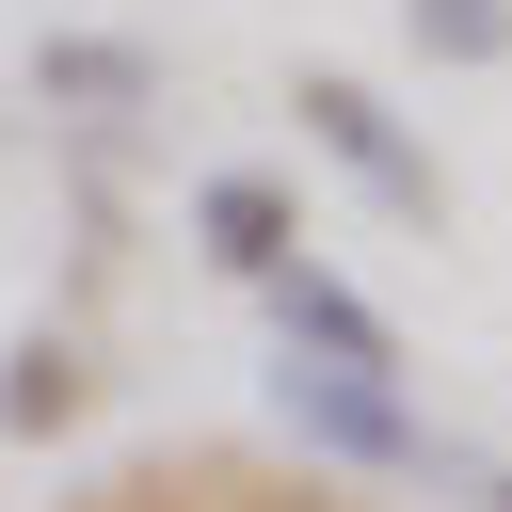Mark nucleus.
I'll use <instances>...</instances> for the list:
<instances>
[{
  "label": "nucleus",
  "mask_w": 512,
  "mask_h": 512,
  "mask_svg": "<svg viewBox=\"0 0 512 512\" xmlns=\"http://www.w3.org/2000/svg\"><path fill=\"white\" fill-rule=\"evenodd\" d=\"M80 400H96V368H80V336H16V352H0V432H16V448H48V432H80Z\"/></svg>",
  "instance_id": "423d86ee"
},
{
  "label": "nucleus",
  "mask_w": 512,
  "mask_h": 512,
  "mask_svg": "<svg viewBox=\"0 0 512 512\" xmlns=\"http://www.w3.org/2000/svg\"><path fill=\"white\" fill-rule=\"evenodd\" d=\"M32 96H48V112H144V96H160V48H144V32H48V48H32Z\"/></svg>",
  "instance_id": "20e7f679"
},
{
  "label": "nucleus",
  "mask_w": 512,
  "mask_h": 512,
  "mask_svg": "<svg viewBox=\"0 0 512 512\" xmlns=\"http://www.w3.org/2000/svg\"><path fill=\"white\" fill-rule=\"evenodd\" d=\"M256 304H272V336H288V352H320V368H384V384H400V320H384L368 288H336L320 256H272V272H256Z\"/></svg>",
  "instance_id": "7ed1b4c3"
},
{
  "label": "nucleus",
  "mask_w": 512,
  "mask_h": 512,
  "mask_svg": "<svg viewBox=\"0 0 512 512\" xmlns=\"http://www.w3.org/2000/svg\"><path fill=\"white\" fill-rule=\"evenodd\" d=\"M272 416H288L320 464H368V480H416V464H432V432H416V400H400L384 368H320V352H288V368H272Z\"/></svg>",
  "instance_id": "f03ea898"
},
{
  "label": "nucleus",
  "mask_w": 512,
  "mask_h": 512,
  "mask_svg": "<svg viewBox=\"0 0 512 512\" xmlns=\"http://www.w3.org/2000/svg\"><path fill=\"white\" fill-rule=\"evenodd\" d=\"M416 64H512V0H400Z\"/></svg>",
  "instance_id": "0eeeda50"
},
{
  "label": "nucleus",
  "mask_w": 512,
  "mask_h": 512,
  "mask_svg": "<svg viewBox=\"0 0 512 512\" xmlns=\"http://www.w3.org/2000/svg\"><path fill=\"white\" fill-rule=\"evenodd\" d=\"M288 112H304V144H320V160H336V176H352L384 224H432V208H448V176L400 144V112H384L352 64H304V80H288Z\"/></svg>",
  "instance_id": "f257e3e1"
},
{
  "label": "nucleus",
  "mask_w": 512,
  "mask_h": 512,
  "mask_svg": "<svg viewBox=\"0 0 512 512\" xmlns=\"http://www.w3.org/2000/svg\"><path fill=\"white\" fill-rule=\"evenodd\" d=\"M192 224H208V256H224L240 288H256L272 256H304V208H288L272 176H208V192H192Z\"/></svg>",
  "instance_id": "39448f33"
}]
</instances>
